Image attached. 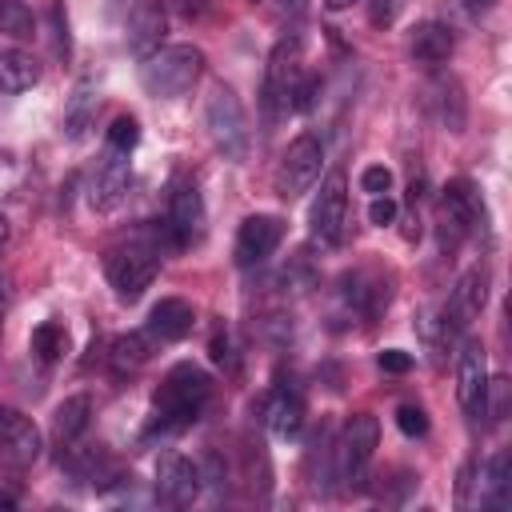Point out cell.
Wrapping results in <instances>:
<instances>
[{"label": "cell", "instance_id": "e575fe53", "mask_svg": "<svg viewBox=\"0 0 512 512\" xmlns=\"http://www.w3.org/2000/svg\"><path fill=\"white\" fill-rule=\"evenodd\" d=\"M368 220L380 224V228L392 224V220H396V200H392L388 192H384V196H372V204H368Z\"/></svg>", "mask_w": 512, "mask_h": 512}, {"label": "cell", "instance_id": "74e56055", "mask_svg": "<svg viewBox=\"0 0 512 512\" xmlns=\"http://www.w3.org/2000/svg\"><path fill=\"white\" fill-rule=\"evenodd\" d=\"M464 4V12L468 16H484V12H492L496 8V0H460Z\"/></svg>", "mask_w": 512, "mask_h": 512}, {"label": "cell", "instance_id": "ab89813d", "mask_svg": "<svg viewBox=\"0 0 512 512\" xmlns=\"http://www.w3.org/2000/svg\"><path fill=\"white\" fill-rule=\"evenodd\" d=\"M200 4H204V0H176V8H180L184 16H192V12H200Z\"/></svg>", "mask_w": 512, "mask_h": 512}, {"label": "cell", "instance_id": "60d3db41", "mask_svg": "<svg viewBox=\"0 0 512 512\" xmlns=\"http://www.w3.org/2000/svg\"><path fill=\"white\" fill-rule=\"evenodd\" d=\"M348 4H352V0H324L328 12H340V8H348Z\"/></svg>", "mask_w": 512, "mask_h": 512}, {"label": "cell", "instance_id": "cb8c5ba5", "mask_svg": "<svg viewBox=\"0 0 512 512\" xmlns=\"http://www.w3.org/2000/svg\"><path fill=\"white\" fill-rule=\"evenodd\" d=\"M428 92H432V104H436V120L448 132H460L464 128V96H460V84L452 76H436Z\"/></svg>", "mask_w": 512, "mask_h": 512}, {"label": "cell", "instance_id": "83f0119b", "mask_svg": "<svg viewBox=\"0 0 512 512\" xmlns=\"http://www.w3.org/2000/svg\"><path fill=\"white\" fill-rule=\"evenodd\" d=\"M64 348H68V332H64V324L44 320L40 328H32V352H36L44 364L60 360V356H64Z\"/></svg>", "mask_w": 512, "mask_h": 512}, {"label": "cell", "instance_id": "3957f363", "mask_svg": "<svg viewBox=\"0 0 512 512\" xmlns=\"http://www.w3.org/2000/svg\"><path fill=\"white\" fill-rule=\"evenodd\" d=\"M204 124H208V136H212L216 152H224V160H244V156H248V148H252V128H248V116H244L240 96H236L228 84H212V88H208Z\"/></svg>", "mask_w": 512, "mask_h": 512}, {"label": "cell", "instance_id": "4fadbf2b", "mask_svg": "<svg viewBox=\"0 0 512 512\" xmlns=\"http://www.w3.org/2000/svg\"><path fill=\"white\" fill-rule=\"evenodd\" d=\"M128 180H132L128 156L104 148V156H100V164H96V172H92V184H88L92 208H96V212H116V208L124 204V196H128Z\"/></svg>", "mask_w": 512, "mask_h": 512}, {"label": "cell", "instance_id": "52a82bcc", "mask_svg": "<svg viewBox=\"0 0 512 512\" xmlns=\"http://www.w3.org/2000/svg\"><path fill=\"white\" fill-rule=\"evenodd\" d=\"M300 84V40L296 36H284L276 40V48L268 52V64H264V112L268 116H280L292 108V92Z\"/></svg>", "mask_w": 512, "mask_h": 512}, {"label": "cell", "instance_id": "f546056e", "mask_svg": "<svg viewBox=\"0 0 512 512\" xmlns=\"http://www.w3.org/2000/svg\"><path fill=\"white\" fill-rule=\"evenodd\" d=\"M404 8H408V0H372L368 4V20H372V28H392Z\"/></svg>", "mask_w": 512, "mask_h": 512}, {"label": "cell", "instance_id": "7bdbcfd3", "mask_svg": "<svg viewBox=\"0 0 512 512\" xmlns=\"http://www.w3.org/2000/svg\"><path fill=\"white\" fill-rule=\"evenodd\" d=\"M252 4H256V0H252Z\"/></svg>", "mask_w": 512, "mask_h": 512}, {"label": "cell", "instance_id": "ba28073f", "mask_svg": "<svg viewBox=\"0 0 512 512\" xmlns=\"http://www.w3.org/2000/svg\"><path fill=\"white\" fill-rule=\"evenodd\" d=\"M308 224H312V236L320 244H340L344 232H348V188H344V172H332L316 200H312V212H308Z\"/></svg>", "mask_w": 512, "mask_h": 512}, {"label": "cell", "instance_id": "484cf974", "mask_svg": "<svg viewBox=\"0 0 512 512\" xmlns=\"http://www.w3.org/2000/svg\"><path fill=\"white\" fill-rule=\"evenodd\" d=\"M508 452H496L488 464H484V492H480V500L484 504H492V508H504L508 504Z\"/></svg>", "mask_w": 512, "mask_h": 512}, {"label": "cell", "instance_id": "d4e9b609", "mask_svg": "<svg viewBox=\"0 0 512 512\" xmlns=\"http://www.w3.org/2000/svg\"><path fill=\"white\" fill-rule=\"evenodd\" d=\"M152 360V332H128L112 340V364L116 372H136Z\"/></svg>", "mask_w": 512, "mask_h": 512}, {"label": "cell", "instance_id": "277c9868", "mask_svg": "<svg viewBox=\"0 0 512 512\" xmlns=\"http://www.w3.org/2000/svg\"><path fill=\"white\" fill-rule=\"evenodd\" d=\"M376 440H380V424H376V416L356 412V416L344 424L340 440L332 444V480H340L344 488H360L364 476H368Z\"/></svg>", "mask_w": 512, "mask_h": 512}, {"label": "cell", "instance_id": "d6a6232c", "mask_svg": "<svg viewBox=\"0 0 512 512\" xmlns=\"http://www.w3.org/2000/svg\"><path fill=\"white\" fill-rule=\"evenodd\" d=\"M48 16H52V52L64 60V56H68V20H64V8H60V4H52V12H48Z\"/></svg>", "mask_w": 512, "mask_h": 512}, {"label": "cell", "instance_id": "d590c367", "mask_svg": "<svg viewBox=\"0 0 512 512\" xmlns=\"http://www.w3.org/2000/svg\"><path fill=\"white\" fill-rule=\"evenodd\" d=\"M376 364H380L384 372H396V376H404V372L412 368V356H408V352H400V348H384V352L376 356Z\"/></svg>", "mask_w": 512, "mask_h": 512}, {"label": "cell", "instance_id": "4dcf8cb0", "mask_svg": "<svg viewBox=\"0 0 512 512\" xmlns=\"http://www.w3.org/2000/svg\"><path fill=\"white\" fill-rule=\"evenodd\" d=\"M396 428H400L404 436H424V432H428V416H424V408H416V404H400V408H396Z\"/></svg>", "mask_w": 512, "mask_h": 512}, {"label": "cell", "instance_id": "b9f144b4", "mask_svg": "<svg viewBox=\"0 0 512 512\" xmlns=\"http://www.w3.org/2000/svg\"><path fill=\"white\" fill-rule=\"evenodd\" d=\"M8 240V220H4V212H0V244Z\"/></svg>", "mask_w": 512, "mask_h": 512}, {"label": "cell", "instance_id": "30bf717a", "mask_svg": "<svg viewBox=\"0 0 512 512\" xmlns=\"http://www.w3.org/2000/svg\"><path fill=\"white\" fill-rule=\"evenodd\" d=\"M280 240H284V220L280 216H268V212H256V216H244L240 220L232 256H236L240 268H256V264H264L276 252Z\"/></svg>", "mask_w": 512, "mask_h": 512}, {"label": "cell", "instance_id": "e0dca14e", "mask_svg": "<svg viewBox=\"0 0 512 512\" xmlns=\"http://www.w3.org/2000/svg\"><path fill=\"white\" fill-rule=\"evenodd\" d=\"M164 32H168V12L160 0H136L132 16H128V48L132 56L148 60L152 52H160L164 44Z\"/></svg>", "mask_w": 512, "mask_h": 512}, {"label": "cell", "instance_id": "9a60e30c", "mask_svg": "<svg viewBox=\"0 0 512 512\" xmlns=\"http://www.w3.org/2000/svg\"><path fill=\"white\" fill-rule=\"evenodd\" d=\"M484 304H488V268H468L456 280V288H452V296H448V304H444L440 316L448 320L452 332H464L484 312Z\"/></svg>", "mask_w": 512, "mask_h": 512}, {"label": "cell", "instance_id": "7c38bea8", "mask_svg": "<svg viewBox=\"0 0 512 512\" xmlns=\"http://www.w3.org/2000/svg\"><path fill=\"white\" fill-rule=\"evenodd\" d=\"M200 488H204L200 464H192L188 456H176V452L160 456V464H156V496L164 504L184 508V504H192L200 496Z\"/></svg>", "mask_w": 512, "mask_h": 512}, {"label": "cell", "instance_id": "ac0fdd59", "mask_svg": "<svg viewBox=\"0 0 512 512\" xmlns=\"http://www.w3.org/2000/svg\"><path fill=\"white\" fill-rule=\"evenodd\" d=\"M192 324H196V312H192V304L180 300V296H164V300H156L152 312H148V332H152V340H164V344L184 340V336L192 332Z\"/></svg>", "mask_w": 512, "mask_h": 512}, {"label": "cell", "instance_id": "836d02e7", "mask_svg": "<svg viewBox=\"0 0 512 512\" xmlns=\"http://www.w3.org/2000/svg\"><path fill=\"white\" fill-rule=\"evenodd\" d=\"M212 360L224 364V368H236V352H232V340H228V328H216L212 332V344H208Z\"/></svg>", "mask_w": 512, "mask_h": 512}, {"label": "cell", "instance_id": "7402d4cb", "mask_svg": "<svg viewBox=\"0 0 512 512\" xmlns=\"http://www.w3.org/2000/svg\"><path fill=\"white\" fill-rule=\"evenodd\" d=\"M40 80V64L24 48H0V92H28Z\"/></svg>", "mask_w": 512, "mask_h": 512}, {"label": "cell", "instance_id": "4316f807", "mask_svg": "<svg viewBox=\"0 0 512 512\" xmlns=\"http://www.w3.org/2000/svg\"><path fill=\"white\" fill-rule=\"evenodd\" d=\"M0 32L12 40H28L36 32V16L24 0H0Z\"/></svg>", "mask_w": 512, "mask_h": 512}, {"label": "cell", "instance_id": "f1b7e54d", "mask_svg": "<svg viewBox=\"0 0 512 512\" xmlns=\"http://www.w3.org/2000/svg\"><path fill=\"white\" fill-rule=\"evenodd\" d=\"M136 144H140V124H136V116H116L112 128H108V136H104V148L128 156Z\"/></svg>", "mask_w": 512, "mask_h": 512}, {"label": "cell", "instance_id": "8992f818", "mask_svg": "<svg viewBox=\"0 0 512 512\" xmlns=\"http://www.w3.org/2000/svg\"><path fill=\"white\" fill-rule=\"evenodd\" d=\"M320 168H324V144H320V136L300 132V136L284 148V156H280V168H276V192H280L284 200L304 196V192L320 180Z\"/></svg>", "mask_w": 512, "mask_h": 512}, {"label": "cell", "instance_id": "8fae6325", "mask_svg": "<svg viewBox=\"0 0 512 512\" xmlns=\"http://www.w3.org/2000/svg\"><path fill=\"white\" fill-rule=\"evenodd\" d=\"M456 400L468 416H484L488 412V356H484V344L468 340L460 348V360H456Z\"/></svg>", "mask_w": 512, "mask_h": 512}, {"label": "cell", "instance_id": "8d00e7d4", "mask_svg": "<svg viewBox=\"0 0 512 512\" xmlns=\"http://www.w3.org/2000/svg\"><path fill=\"white\" fill-rule=\"evenodd\" d=\"M276 12H280L284 20H300V16L308 12V0H276Z\"/></svg>", "mask_w": 512, "mask_h": 512}, {"label": "cell", "instance_id": "6da1fadb", "mask_svg": "<svg viewBox=\"0 0 512 512\" xmlns=\"http://www.w3.org/2000/svg\"><path fill=\"white\" fill-rule=\"evenodd\" d=\"M208 396H212V380H208V372H204L200 364H192V360L172 364L168 376L160 380L156 396H152L156 428H160V432H180V428H188V424L204 412Z\"/></svg>", "mask_w": 512, "mask_h": 512}, {"label": "cell", "instance_id": "ffe728a7", "mask_svg": "<svg viewBox=\"0 0 512 512\" xmlns=\"http://www.w3.org/2000/svg\"><path fill=\"white\" fill-rule=\"evenodd\" d=\"M264 424L276 432V436H296L300 428H304V396L296 392V388H288V384H280V388H272L268 392V400H264Z\"/></svg>", "mask_w": 512, "mask_h": 512}, {"label": "cell", "instance_id": "5b68a950", "mask_svg": "<svg viewBox=\"0 0 512 512\" xmlns=\"http://www.w3.org/2000/svg\"><path fill=\"white\" fill-rule=\"evenodd\" d=\"M160 244H144V240H132V244H120L108 252L104 260V272H108V284L116 288L120 300H140L144 288H152L156 272H160Z\"/></svg>", "mask_w": 512, "mask_h": 512}, {"label": "cell", "instance_id": "d6986e66", "mask_svg": "<svg viewBox=\"0 0 512 512\" xmlns=\"http://www.w3.org/2000/svg\"><path fill=\"white\" fill-rule=\"evenodd\" d=\"M452 48H456V36H452V28H448V24H440V20H424V24H416V28H412L408 52H412V60H416V64L436 68V64H444V60L452 56Z\"/></svg>", "mask_w": 512, "mask_h": 512}, {"label": "cell", "instance_id": "2e32d148", "mask_svg": "<svg viewBox=\"0 0 512 512\" xmlns=\"http://www.w3.org/2000/svg\"><path fill=\"white\" fill-rule=\"evenodd\" d=\"M440 212H444V224H452L464 236L476 224H484V196H480V188L468 176H456L440 192Z\"/></svg>", "mask_w": 512, "mask_h": 512}, {"label": "cell", "instance_id": "44dd1931", "mask_svg": "<svg viewBox=\"0 0 512 512\" xmlns=\"http://www.w3.org/2000/svg\"><path fill=\"white\" fill-rule=\"evenodd\" d=\"M88 424H92V400H88L84 392L64 396V400L56 404V412H52V436H56L60 448L76 444V440L88 432Z\"/></svg>", "mask_w": 512, "mask_h": 512}, {"label": "cell", "instance_id": "9c48e42d", "mask_svg": "<svg viewBox=\"0 0 512 512\" xmlns=\"http://www.w3.org/2000/svg\"><path fill=\"white\" fill-rule=\"evenodd\" d=\"M164 228H168L176 248H188V244H196L204 236V196H200L196 180H176L172 184Z\"/></svg>", "mask_w": 512, "mask_h": 512}, {"label": "cell", "instance_id": "603a6c76", "mask_svg": "<svg viewBox=\"0 0 512 512\" xmlns=\"http://www.w3.org/2000/svg\"><path fill=\"white\" fill-rule=\"evenodd\" d=\"M92 120H96V88H92V80H80L64 104V132L72 140H80L92 128Z\"/></svg>", "mask_w": 512, "mask_h": 512}, {"label": "cell", "instance_id": "f35d334b", "mask_svg": "<svg viewBox=\"0 0 512 512\" xmlns=\"http://www.w3.org/2000/svg\"><path fill=\"white\" fill-rule=\"evenodd\" d=\"M16 504H20V492L8 488V484H0V508H16Z\"/></svg>", "mask_w": 512, "mask_h": 512}, {"label": "cell", "instance_id": "1f68e13d", "mask_svg": "<svg viewBox=\"0 0 512 512\" xmlns=\"http://www.w3.org/2000/svg\"><path fill=\"white\" fill-rule=\"evenodd\" d=\"M360 188L372 192V196H384V192L392 188V172H388L384 164H368V168L360 172Z\"/></svg>", "mask_w": 512, "mask_h": 512}, {"label": "cell", "instance_id": "7a4b0ae2", "mask_svg": "<svg viewBox=\"0 0 512 512\" xmlns=\"http://www.w3.org/2000/svg\"><path fill=\"white\" fill-rule=\"evenodd\" d=\"M200 72H204V52L192 44H172V48H160L144 60L140 84L148 96L172 100V96H184L200 80Z\"/></svg>", "mask_w": 512, "mask_h": 512}, {"label": "cell", "instance_id": "5bb4252c", "mask_svg": "<svg viewBox=\"0 0 512 512\" xmlns=\"http://www.w3.org/2000/svg\"><path fill=\"white\" fill-rule=\"evenodd\" d=\"M36 456H40V428L16 408H0V464L24 468Z\"/></svg>", "mask_w": 512, "mask_h": 512}]
</instances>
